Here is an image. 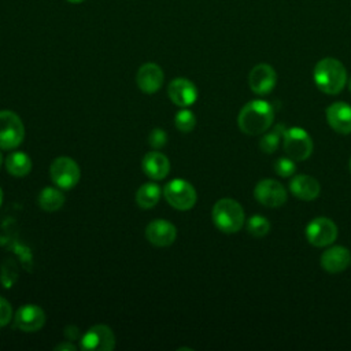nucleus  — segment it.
<instances>
[{
	"mask_svg": "<svg viewBox=\"0 0 351 351\" xmlns=\"http://www.w3.org/2000/svg\"><path fill=\"white\" fill-rule=\"evenodd\" d=\"M274 119L273 107L265 100H251L239 112L237 125L240 130L250 136L266 132Z\"/></svg>",
	"mask_w": 351,
	"mask_h": 351,
	"instance_id": "nucleus-1",
	"label": "nucleus"
},
{
	"mask_svg": "<svg viewBox=\"0 0 351 351\" xmlns=\"http://www.w3.org/2000/svg\"><path fill=\"white\" fill-rule=\"evenodd\" d=\"M313 77L318 89L328 95L340 93L347 84L346 67L335 58L321 59L314 67Z\"/></svg>",
	"mask_w": 351,
	"mask_h": 351,
	"instance_id": "nucleus-2",
	"label": "nucleus"
},
{
	"mask_svg": "<svg viewBox=\"0 0 351 351\" xmlns=\"http://www.w3.org/2000/svg\"><path fill=\"white\" fill-rule=\"evenodd\" d=\"M214 225L223 233H236L244 223V210L239 202L230 197L219 199L211 211Z\"/></svg>",
	"mask_w": 351,
	"mask_h": 351,
	"instance_id": "nucleus-3",
	"label": "nucleus"
},
{
	"mask_svg": "<svg viewBox=\"0 0 351 351\" xmlns=\"http://www.w3.org/2000/svg\"><path fill=\"white\" fill-rule=\"evenodd\" d=\"M282 147L287 154L293 160H304L313 152V140L310 134L302 128L285 129L282 134Z\"/></svg>",
	"mask_w": 351,
	"mask_h": 351,
	"instance_id": "nucleus-4",
	"label": "nucleus"
},
{
	"mask_svg": "<svg viewBox=\"0 0 351 351\" xmlns=\"http://www.w3.org/2000/svg\"><path fill=\"white\" fill-rule=\"evenodd\" d=\"M25 126L19 115L10 110L0 111V148L14 149L23 141Z\"/></svg>",
	"mask_w": 351,
	"mask_h": 351,
	"instance_id": "nucleus-5",
	"label": "nucleus"
},
{
	"mask_svg": "<svg viewBox=\"0 0 351 351\" xmlns=\"http://www.w3.org/2000/svg\"><path fill=\"white\" fill-rule=\"evenodd\" d=\"M163 195H165L166 202L171 207H174L176 210H180V211L191 210L195 206L196 197H197L193 185L181 178H176V180L170 181L165 186Z\"/></svg>",
	"mask_w": 351,
	"mask_h": 351,
	"instance_id": "nucleus-6",
	"label": "nucleus"
},
{
	"mask_svg": "<svg viewBox=\"0 0 351 351\" xmlns=\"http://www.w3.org/2000/svg\"><path fill=\"white\" fill-rule=\"evenodd\" d=\"M49 176L53 184L60 189H71L78 184L81 171L74 159L69 156H59L51 163Z\"/></svg>",
	"mask_w": 351,
	"mask_h": 351,
	"instance_id": "nucleus-7",
	"label": "nucleus"
},
{
	"mask_svg": "<svg viewBox=\"0 0 351 351\" xmlns=\"http://www.w3.org/2000/svg\"><path fill=\"white\" fill-rule=\"evenodd\" d=\"M337 237L336 223L326 217H317L306 226V239L314 247H326Z\"/></svg>",
	"mask_w": 351,
	"mask_h": 351,
	"instance_id": "nucleus-8",
	"label": "nucleus"
},
{
	"mask_svg": "<svg viewBox=\"0 0 351 351\" xmlns=\"http://www.w3.org/2000/svg\"><path fill=\"white\" fill-rule=\"evenodd\" d=\"M254 196L262 206L270 208L280 207L287 202V191L284 185L271 178L259 181L254 188Z\"/></svg>",
	"mask_w": 351,
	"mask_h": 351,
	"instance_id": "nucleus-9",
	"label": "nucleus"
},
{
	"mask_svg": "<svg viewBox=\"0 0 351 351\" xmlns=\"http://www.w3.org/2000/svg\"><path fill=\"white\" fill-rule=\"evenodd\" d=\"M80 346L88 351H110L115 347V336L107 325H95L81 336Z\"/></svg>",
	"mask_w": 351,
	"mask_h": 351,
	"instance_id": "nucleus-10",
	"label": "nucleus"
},
{
	"mask_svg": "<svg viewBox=\"0 0 351 351\" xmlns=\"http://www.w3.org/2000/svg\"><path fill=\"white\" fill-rule=\"evenodd\" d=\"M277 82L276 70L267 63H259L252 67L248 74V84L254 93L267 95L273 90Z\"/></svg>",
	"mask_w": 351,
	"mask_h": 351,
	"instance_id": "nucleus-11",
	"label": "nucleus"
},
{
	"mask_svg": "<svg viewBox=\"0 0 351 351\" xmlns=\"http://www.w3.org/2000/svg\"><path fill=\"white\" fill-rule=\"evenodd\" d=\"M45 324V313L37 304H23L21 306L14 317L15 328L22 332H36L40 330Z\"/></svg>",
	"mask_w": 351,
	"mask_h": 351,
	"instance_id": "nucleus-12",
	"label": "nucleus"
},
{
	"mask_svg": "<svg viewBox=\"0 0 351 351\" xmlns=\"http://www.w3.org/2000/svg\"><path fill=\"white\" fill-rule=\"evenodd\" d=\"M147 240L156 247L171 245L177 237L176 226L166 219H154L145 228Z\"/></svg>",
	"mask_w": 351,
	"mask_h": 351,
	"instance_id": "nucleus-13",
	"label": "nucleus"
},
{
	"mask_svg": "<svg viewBox=\"0 0 351 351\" xmlns=\"http://www.w3.org/2000/svg\"><path fill=\"white\" fill-rule=\"evenodd\" d=\"M167 95L176 106L189 107L197 99V89L192 81L180 77L169 84Z\"/></svg>",
	"mask_w": 351,
	"mask_h": 351,
	"instance_id": "nucleus-14",
	"label": "nucleus"
},
{
	"mask_svg": "<svg viewBox=\"0 0 351 351\" xmlns=\"http://www.w3.org/2000/svg\"><path fill=\"white\" fill-rule=\"evenodd\" d=\"M328 125L337 133L350 134L351 133V106L344 101L332 103L326 108Z\"/></svg>",
	"mask_w": 351,
	"mask_h": 351,
	"instance_id": "nucleus-15",
	"label": "nucleus"
},
{
	"mask_svg": "<svg viewBox=\"0 0 351 351\" xmlns=\"http://www.w3.org/2000/svg\"><path fill=\"white\" fill-rule=\"evenodd\" d=\"M136 82L144 93H155L163 84V71L156 63H144L136 74Z\"/></svg>",
	"mask_w": 351,
	"mask_h": 351,
	"instance_id": "nucleus-16",
	"label": "nucleus"
},
{
	"mask_svg": "<svg viewBox=\"0 0 351 351\" xmlns=\"http://www.w3.org/2000/svg\"><path fill=\"white\" fill-rule=\"evenodd\" d=\"M321 266L328 273H340L351 263V252L346 247L335 245L325 250L321 255Z\"/></svg>",
	"mask_w": 351,
	"mask_h": 351,
	"instance_id": "nucleus-17",
	"label": "nucleus"
},
{
	"mask_svg": "<svg viewBox=\"0 0 351 351\" xmlns=\"http://www.w3.org/2000/svg\"><path fill=\"white\" fill-rule=\"evenodd\" d=\"M289 189L298 199L310 202L319 195L321 186L314 177L307 174H298L291 180Z\"/></svg>",
	"mask_w": 351,
	"mask_h": 351,
	"instance_id": "nucleus-18",
	"label": "nucleus"
},
{
	"mask_svg": "<svg viewBox=\"0 0 351 351\" xmlns=\"http://www.w3.org/2000/svg\"><path fill=\"white\" fill-rule=\"evenodd\" d=\"M141 166H143L144 173L155 181L163 180L170 171V162H169L167 156H165L163 154H160L158 151L145 154V156L143 158Z\"/></svg>",
	"mask_w": 351,
	"mask_h": 351,
	"instance_id": "nucleus-19",
	"label": "nucleus"
},
{
	"mask_svg": "<svg viewBox=\"0 0 351 351\" xmlns=\"http://www.w3.org/2000/svg\"><path fill=\"white\" fill-rule=\"evenodd\" d=\"M5 169L14 177H25L32 170V159L22 151H14L5 158Z\"/></svg>",
	"mask_w": 351,
	"mask_h": 351,
	"instance_id": "nucleus-20",
	"label": "nucleus"
},
{
	"mask_svg": "<svg viewBox=\"0 0 351 351\" xmlns=\"http://www.w3.org/2000/svg\"><path fill=\"white\" fill-rule=\"evenodd\" d=\"M160 193L162 191L159 185L155 182H145L136 192V203L144 210L152 208L159 202Z\"/></svg>",
	"mask_w": 351,
	"mask_h": 351,
	"instance_id": "nucleus-21",
	"label": "nucleus"
},
{
	"mask_svg": "<svg viewBox=\"0 0 351 351\" xmlns=\"http://www.w3.org/2000/svg\"><path fill=\"white\" fill-rule=\"evenodd\" d=\"M38 204L44 211H58L64 204V195L58 188L45 186L38 195Z\"/></svg>",
	"mask_w": 351,
	"mask_h": 351,
	"instance_id": "nucleus-22",
	"label": "nucleus"
},
{
	"mask_svg": "<svg viewBox=\"0 0 351 351\" xmlns=\"http://www.w3.org/2000/svg\"><path fill=\"white\" fill-rule=\"evenodd\" d=\"M284 132H285V128L281 123H278L277 126H274V129L271 132L263 134V137L259 141V148L266 154L274 152L282 140Z\"/></svg>",
	"mask_w": 351,
	"mask_h": 351,
	"instance_id": "nucleus-23",
	"label": "nucleus"
},
{
	"mask_svg": "<svg viewBox=\"0 0 351 351\" xmlns=\"http://www.w3.org/2000/svg\"><path fill=\"white\" fill-rule=\"evenodd\" d=\"M247 230L254 237H263L270 230V222L263 215H252L247 221Z\"/></svg>",
	"mask_w": 351,
	"mask_h": 351,
	"instance_id": "nucleus-24",
	"label": "nucleus"
},
{
	"mask_svg": "<svg viewBox=\"0 0 351 351\" xmlns=\"http://www.w3.org/2000/svg\"><path fill=\"white\" fill-rule=\"evenodd\" d=\"M174 123H176V128L178 130H181L184 133H188V132L193 130V128L196 125V117L191 110L182 108L176 114Z\"/></svg>",
	"mask_w": 351,
	"mask_h": 351,
	"instance_id": "nucleus-25",
	"label": "nucleus"
},
{
	"mask_svg": "<svg viewBox=\"0 0 351 351\" xmlns=\"http://www.w3.org/2000/svg\"><path fill=\"white\" fill-rule=\"evenodd\" d=\"M273 169L274 171L280 176V177H291L293 176L295 170H296V166H295V160L291 159L289 156H282V158H278L274 163H273Z\"/></svg>",
	"mask_w": 351,
	"mask_h": 351,
	"instance_id": "nucleus-26",
	"label": "nucleus"
},
{
	"mask_svg": "<svg viewBox=\"0 0 351 351\" xmlns=\"http://www.w3.org/2000/svg\"><path fill=\"white\" fill-rule=\"evenodd\" d=\"M148 141H149V145L154 147V148H162L166 145V141H167V134L163 129H154L149 136H148Z\"/></svg>",
	"mask_w": 351,
	"mask_h": 351,
	"instance_id": "nucleus-27",
	"label": "nucleus"
},
{
	"mask_svg": "<svg viewBox=\"0 0 351 351\" xmlns=\"http://www.w3.org/2000/svg\"><path fill=\"white\" fill-rule=\"evenodd\" d=\"M12 318V307L8 300L0 296V328L5 326Z\"/></svg>",
	"mask_w": 351,
	"mask_h": 351,
	"instance_id": "nucleus-28",
	"label": "nucleus"
},
{
	"mask_svg": "<svg viewBox=\"0 0 351 351\" xmlns=\"http://www.w3.org/2000/svg\"><path fill=\"white\" fill-rule=\"evenodd\" d=\"M55 350H77V347L71 343H62L55 347Z\"/></svg>",
	"mask_w": 351,
	"mask_h": 351,
	"instance_id": "nucleus-29",
	"label": "nucleus"
},
{
	"mask_svg": "<svg viewBox=\"0 0 351 351\" xmlns=\"http://www.w3.org/2000/svg\"><path fill=\"white\" fill-rule=\"evenodd\" d=\"M66 1H69V3H71V4H80V3H82L84 0H66Z\"/></svg>",
	"mask_w": 351,
	"mask_h": 351,
	"instance_id": "nucleus-30",
	"label": "nucleus"
},
{
	"mask_svg": "<svg viewBox=\"0 0 351 351\" xmlns=\"http://www.w3.org/2000/svg\"><path fill=\"white\" fill-rule=\"evenodd\" d=\"M1 203H3V189L0 188V206H1Z\"/></svg>",
	"mask_w": 351,
	"mask_h": 351,
	"instance_id": "nucleus-31",
	"label": "nucleus"
},
{
	"mask_svg": "<svg viewBox=\"0 0 351 351\" xmlns=\"http://www.w3.org/2000/svg\"><path fill=\"white\" fill-rule=\"evenodd\" d=\"M3 159H4V158H3V154L0 152V167H1V165H3Z\"/></svg>",
	"mask_w": 351,
	"mask_h": 351,
	"instance_id": "nucleus-32",
	"label": "nucleus"
},
{
	"mask_svg": "<svg viewBox=\"0 0 351 351\" xmlns=\"http://www.w3.org/2000/svg\"><path fill=\"white\" fill-rule=\"evenodd\" d=\"M348 88H350V90H351V77H350V80H348Z\"/></svg>",
	"mask_w": 351,
	"mask_h": 351,
	"instance_id": "nucleus-33",
	"label": "nucleus"
},
{
	"mask_svg": "<svg viewBox=\"0 0 351 351\" xmlns=\"http://www.w3.org/2000/svg\"><path fill=\"white\" fill-rule=\"evenodd\" d=\"M350 170H351V158H350Z\"/></svg>",
	"mask_w": 351,
	"mask_h": 351,
	"instance_id": "nucleus-34",
	"label": "nucleus"
}]
</instances>
